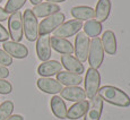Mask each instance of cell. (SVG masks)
Returning <instances> with one entry per match:
<instances>
[{"instance_id": "obj_35", "label": "cell", "mask_w": 130, "mask_h": 120, "mask_svg": "<svg viewBox=\"0 0 130 120\" xmlns=\"http://www.w3.org/2000/svg\"><path fill=\"white\" fill-rule=\"evenodd\" d=\"M0 2H2V0H0Z\"/></svg>"}, {"instance_id": "obj_28", "label": "cell", "mask_w": 130, "mask_h": 120, "mask_svg": "<svg viewBox=\"0 0 130 120\" xmlns=\"http://www.w3.org/2000/svg\"><path fill=\"white\" fill-rule=\"evenodd\" d=\"M0 65L5 67L12 65V58L2 49H0Z\"/></svg>"}, {"instance_id": "obj_17", "label": "cell", "mask_w": 130, "mask_h": 120, "mask_svg": "<svg viewBox=\"0 0 130 120\" xmlns=\"http://www.w3.org/2000/svg\"><path fill=\"white\" fill-rule=\"evenodd\" d=\"M50 46L60 54H72L74 53V46L67 39L52 36L50 37Z\"/></svg>"}, {"instance_id": "obj_20", "label": "cell", "mask_w": 130, "mask_h": 120, "mask_svg": "<svg viewBox=\"0 0 130 120\" xmlns=\"http://www.w3.org/2000/svg\"><path fill=\"white\" fill-rule=\"evenodd\" d=\"M57 81L61 85H66V86H78L79 84L83 83V77L82 75L61 70L57 74Z\"/></svg>"}, {"instance_id": "obj_15", "label": "cell", "mask_w": 130, "mask_h": 120, "mask_svg": "<svg viewBox=\"0 0 130 120\" xmlns=\"http://www.w3.org/2000/svg\"><path fill=\"white\" fill-rule=\"evenodd\" d=\"M62 65L57 60H47L37 67V74L41 77H52L61 71Z\"/></svg>"}, {"instance_id": "obj_30", "label": "cell", "mask_w": 130, "mask_h": 120, "mask_svg": "<svg viewBox=\"0 0 130 120\" xmlns=\"http://www.w3.org/2000/svg\"><path fill=\"white\" fill-rule=\"evenodd\" d=\"M8 76H9L8 68H7V67H5V66H2V65H0V78L5 79V78H7Z\"/></svg>"}, {"instance_id": "obj_16", "label": "cell", "mask_w": 130, "mask_h": 120, "mask_svg": "<svg viewBox=\"0 0 130 120\" xmlns=\"http://www.w3.org/2000/svg\"><path fill=\"white\" fill-rule=\"evenodd\" d=\"M60 95H61L62 99L67 100V101H71V102L83 101V100L86 99L85 91L79 86L64 87V88H62V91L60 92Z\"/></svg>"}, {"instance_id": "obj_6", "label": "cell", "mask_w": 130, "mask_h": 120, "mask_svg": "<svg viewBox=\"0 0 130 120\" xmlns=\"http://www.w3.org/2000/svg\"><path fill=\"white\" fill-rule=\"evenodd\" d=\"M64 15L59 11L42 19V22L39 24V35H49L62 23H64Z\"/></svg>"}, {"instance_id": "obj_29", "label": "cell", "mask_w": 130, "mask_h": 120, "mask_svg": "<svg viewBox=\"0 0 130 120\" xmlns=\"http://www.w3.org/2000/svg\"><path fill=\"white\" fill-rule=\"evenodd\" d=\"M8 39H9L8 31H7V29L5 28L1 24H0V42H2V43H4V42L8 41Z\"/></svg>"}, {"instance_id": "obj_18", "label": "cell", "mask_w": 130, "mask_h": 120, "mask_svg": "<svg viewBox=\"0 0 130 120\" xmlns=\"http://www.w3.org/2000/svg\"><path fill=\"white\" fill-rule=\"evenodd\" d=\"M101 43L103 47L104 53L110 54V56H114L117 53V39L116 34L112 31L107 29L104 32L101 37Z\"/></svg>"}, {"instance_id": "obj_13", "label": "cell", "mask_w": 130, "mask_h": 120, "mask_svg": "<svg viewBox=\"0 0 130 120\" xmlns=\"http://www.w3.org/2000/svg\"><path fill=\"white\" fill-rule=\"evenodd\" d=\"M36 54L41 61H47L51 57V46L49 35H40L36 40Z\"/></svg>"}, {"instance_id": "obj_31", "label": "cell", "mask_w": 130, "mask_h": 120, "mask_svg": "<svg viewBox=\"0 0 130 120\" xmlns=\"http://www.w3.org/2000/svg\"><path fill=\"white\" fill-rule=\"evenodd\" d=\"M9 18V14L5 10V8L0 7V22H5Z\"/></svg>"}, {"instance_id": "obj_19", "label": "cell", "mask_w": 130, "mask_h": 120, "mask_svg": "<svg viewBox=\"0 0 130 120\" xmlns=\"http://www.w3.org/2000/svg\"><path fill=\"white\" fill-rule=\"evenodd\" d=\"M111 7V0H99L96 4V8L94 9L95 21L99 22V23H104L110 16Z\"/></svg>"}, {"instance_id": "obj_3", "label": "cell", "mask_w": 130, "mask_h": 120, "mask_svg": "<svg viewBox=\"0 0 130 120\" xmlns=\"http://www.w3.org/2000/svg\"><path fill=\"white\" fill-rule=\"evenodd\" d=\"M23 31L27 41H36L39 37V23L31 9H26L23 15Z\"/></svg>"}, {"instance_id": "obj_26", "label": "cell", "mask_w": 130, "mask_h": 120, "mask_svg": "<svg viewBox=\"0 0 130 120\" xmlns=\"http://www.w3.org/2000/svg\"><path fill=\"white\" fill-rule=\"evenodd\" d=\"M26 0H8L5 6V10L8 14H14L16 11H19V9L25 5Z\"/></svg>"}, {"instance_id": "obj_2", "label": "cell", "mask_w": 130, "mask_h": 120, "mask_svg": "<svg viewBox=\"0 0 130 120\" xmlns=\"http://www.w3.org/2000/svg\"><path fill=\"white\" fill-rule=\"evenodd\" d=\"M88 64L91 68L99 69L102 66L104 61V50L101 43L100 37H93L89 43V50H88Z\"/></svg>"}, {"instance_id": "obj_23", "label": "cell", "mask_w": 130, "mask_h": 120, "mask_svg": "<svg viewBox=\"0 0 130 120\" xmlns=\"http://www.w3.org/2000/svg\"><path fill=\"white\" fill-rule=\"evenodd\" d=\"M87 108H88V102L86 100L76 102L69 108V110H67V118L70 120H77L79 118H83L87 111Z\"/></svg>"}, {"instance_id": "obj_5", "label": "cell", "mask_w": 130, "mask_h": 120, "mask_svg": "<svg viewBox=\"0 0 130 120\" xmlns=\"http://www.w3.org/2000/svg\"><path fill=\"white\" fill-rule=\"evenodd\" d=\"M8 29H9V37L14 42H19L24 37L23 31V14L21 11H16L11 14L8 18Z\"/></svg>"}, {"instance_id": "obj_24", "label": "cell", "mask_w": 130, "mask_h": 120, "mask_svg": "<svg viewBox=\"0 0 130 120\" xmlns=\"http://www.w3.org/2000/svg\"><path fill=\"white\" fill-rule=\"evenodd\" d=\"M84 33L88 37H99V35L102 33V24L96 22L95 19H91L87 21L86 23L83 25Z\"/></svg>"}, {"instance_id": "obj_7", "label": "cell", "mask_w": 130, "mask_h": 120, "mask_svg": "<svg viewBox=\"0 0 130 120\" xmlns=\"http://www.w3.org/2000/svg\"><path fill=\"white\" fill-rule=\"evenodd\" d=\"M89 43H91V40H89V37L87 36L84 32H78V33L76 34L74 52H75V54H76V58L80 62L87 61Z\"/></svg>"}, {"instance_id": "obj_21", "label": "cell", "mask_w": 130, "mask_h": 120, "mask_svg": "<svg viewBox=\"0 0 130 120\" xmlns=\"http://www.w3.org/2000/svg\"><path fill=\"white\" fill-rule=\"evenodd\" d=\"M51 111L58 119H67V107L63 99L59 95H53L50 101Z\"/></svg>"}, {"instance_id": "obj_8", "label": "cell", "mask_w": 130, "mask_h": 120, "mask_svg": "<svg viewBox=\"0 0 130 120\" xmlns=\"http://www.w3.org/2000/svg\"><path fill=\"white\" fill-rule=\"evenodd\" d=\"M80 28H83V23L77 19H71V21L62 23L57 29L53 31V36L61 37V39H68V37L74 36L77 34Z\"/></svg>"}, {"instance_id": "obj_9", "label": "cell", "mask_w": 130, "mask_h": 120, "mask_svg": "<svg viewBox=\"0 0 130 120\" xmlns=\"http://www.w3.org/2000/svg\"><path fill=\"white\" fill-rule=\"evenodd\" d=\"M103 112V100L99 95H95L88 102V108L84 116V120H100Z\"/></svg>"}, {"instance_id": "obj_22", "label": "cell", "mask_w": 130, "mask_h": 120, "mask_svg": "<svg viewBox=\"0 0 130 120\" xmlns=\"http://www.w3.org/2000/svg\"><path fill=\"white\" fill-rule=\"evenodd\" d=\"M71 16L77 21H91L95 17L94 9L89 6H76L70 10Z\"/></svg>"}, {"instance_id": "obj_32", "label": "cell", "mask_w": 130, "mask_h": 120, "mask_svg": "<svg viewBox=\"0 0 130 120\" xmlns=\"http://www.w3.org/2000/svg\"><path fill=\"white\" fill-rule=\"evenodd\" d=\"M6 120H24L23 116H21V114H11L9 118H7Z\"/></svg>"}, {"instance_id": "obj_14", "label": "cell", "mask_w": 130, "mask_h": 120, "mask_svg": "<svg viewBox=\"0 0 130 120\" xmlns=\"http://www.w3.org/2000/svg\"><path fill=\"white\" fill-rule=\"evenodd\" d=\"M32 12L36 18H44V17L51 16L53 14L60 11V7L57 4H51V2H41V4L36 5L31 9Z\"/></svg>"}, {"instance_id": "obj_10", "label": "cell", "mask_w": 130, "mask_h": 120, "mask_svg": "<svg viewBox=\"0 0 130 120\" xmlns=\"http://www.w3.org/2000/svg\"><path fill=\"white\" fill-rule=\"evenodd\" d=\"M2 48H4V50L11 58L24 59L28 56V49H27L24 44L19 43V42L6 41L2 44Z\"/></svg>"}, {"instance_id": "obj_25", "label": "cell", "mask_w": 130, "mask_h": 120, "mask_svg": "<svg viewBox=\"0 0 130 120\" xmlns=\"http://www.w3.org/2000/svg\"><path fill=\"white\" fill-rule=\"evenodd\" d=\"M12 111H14V103L9 100L2 102L0 104V120H6L7 118L12 114Z\"/></svg>"}, {"instance_id": "obj_4", "label": "cell", "mask_w": 130, "mask_h": 120, "mask_svg": "<svg viewBox=\"0 0 130 120\" xmlns=\"http://www.w3.org/2000/svg\"><path fill=\"white\" fill-rule=\"evenodd\" d=\"M85 94H86L87 99H93L97 94L100 89V85H101V75L97 69L91 68L89 67L86 71V76H85Z\"/></svg>"}, {"instance_id": "obj_12", "label": "cell", "mask_w": 130, "mask_h": 120, "mask_svg": "<svg viewBox=\"0 0 130 120\" xmlns=\"http://www.w3.org/2000/svg\"><path fill=\"white\" fill-rule=\"evenodd\" d=\"M61 65L63 68L67 69V71L74 72L77 75H82L85 72V67L83 62H80L76 57L71 54H61Z\"/></svg>"}, {"instance_id": "obj_1", "label": "cell", "mask_w": 130, "mask_h": 120, "mask_svg": "<svg viewBox=\"0 0 130 120\" xmlns=\"http://www.w3.org/2000/svg\"><path fill=\"white\" fill-rule=\"evenodd\" d=\"M97 95L103 101L113 106L121 107V108H127L130 106V96L124 93L122 89L112 85H105V86L100 87Z\"/></svg>"}, {"instance_id": "obj_33", "label": "cell", "mask_w": 130, "mask_h": 120, "mask_svg": "<svg viewBox=\"0 0 130 120\" xmlns=\"http://www.w3.org/2000/svg\"><path fill=\"white\" fill-rule=\"evenodd\" d=\"M67 0H46V2H51V4H58V2H64Z\"/></svg>"}, {"instance_id": "obj_34", "label": "cell", "mask_w": 130, "mask_h": 120, "mask_svg": "<svg viewBox=\"0 0 130 120\" xmlns=\"http://www.w3.org/2000/svg\"><path fill=\"white\" fill-rule=\"evenodd\" d=\"M29 2H31L32 5H34V6H36V5L41 4V2H42V0H29Z\"/></svg>"}, {"instance_id": "obj_11", "label": "cell", "mask_w": 130, "mask_h": 120, "mask_svg": "<svg viewBox=\"0 0 130 120\" xmlns=\"http://www.w3.org/2000/svg\"><path fill=\"white\" fill-rule=\"evenodd\" d=\"M36 85L42 92L47 94H53V95L60 93L63 88L57 79H53L51 77H40L36 82Z\"/></svg>"}, {"instance_id": "obj_27", "label": "cell", "mask_w": 130, "mask_h": 120, "mask_svg": "<svg viewBox=\"0 0 130 120\" xmlns=\"http://www.w3.org/2000/svg\"><path fill=\"white\" fill-rule=\"evenodd\" d=\"M11 92H12V85L6 79L0 78V94L7 95V94H10Z\"/></svg>"}]
</instances>
